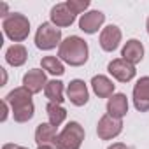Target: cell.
<instances>
[{
	"label": "cell",
	"mask_w": 149,
	"mask_h": 149,
	"mask_svg": "<svg viewBox=\"0 0 149 149\" xmlns=\"http://www.w3.org/2000/svg\"><path fill=\"white\" fill-rule=\"evenodd\" d=\"M104 21H105V14L102 11H88L79 18V28L84 33L93 35L102 28Z\"/></svg>",
	"instance_id": "cell-12"
},
{
	"label": "cell",
	"mask_w": 149,
	"mask_h": 149,
	"mask_svg": "<svg viewBox=\"0 0 149 149\" xmlns=\"http://www.w3.org/2000/svg\"><path fill=\"white\" fill-rule=\"evenodd\" d=\"M9 107H11V112H13V118L16 123H26L33 118L35 114V107H33V102H32V93L19 86V88H14L13 91H9L4 98Z\"/></svg>",
	"instance_id": "cell-2"
},
{
	"label": "cell",
	"mask_w": 149,
	"mask_h": 149,
	"mask_svg": "<svg viewBox=\"0 0 149 149\" xmlns=\"http://www.w3.org/2000/svg\"><path fill=\"white\" fill-rule=\"evenodd\" d=\"M88 54H90L88 42L84 39H81L79 35H70L67 39H63L58 47V58L70 67L84 65L88 61Z\"/></svg>",
	"instance_id": "cell-1"
},
{
	"label": "cell",
	"mask_w": 149,
	"mask_h": 149,
	"mask_svg": "<svg viewBox=\"0 0 149 149\" xmlns=\"http://www.w3.org/2000/svg\"><path fill=\"white\" fill-rule=\"evenodd\" d=\"M121 58L126 60V61L132 63V65L140 63L142 58H144V46H142V42L137 40V39L126 40V44H125L123 49H121Z\"/></svg>",
	"instance_id": "cell-14"
},
{
	"label": "cell",
	"mask_w": 149,
	"mask_h": 149,
	"mask_svg": "<svg viewBox=\"0 0 149 149\" xmlns=\"http://www.w3.org/2000/svg\"><path fill=\"white\" fill-rule=\"evenodd\" d=\"M4 33L13 40V42H23L30 35V21L25 14L19 13H11L4 21H2Z\"/></svg>",
	"instance_id": "cell-3"
},
{
	"label": "cell",
	"mask_w": 149,
	"mask_h": 149,
	"mask_svg": "<svg viewBox=\"0 0 149 149\" xmlns=\"http://www.w3.org/2000/svg\"><path fill=\"white\" fill-rule=\"evenodd\" d=\"M84 140V128L77 121H70L67 126L58 133L54 140L56 149H79Z\"/></svg>",
	"instance_id": "cell-4"
},
{
	"label": "cell",
	"mask_w": 149,
	"mask_h": 149,
	"mask_svg": "<svg viewBox=\"0 0 149 149\" xmlns=\"http://www.w3.org/2000/svg\"><path fill=\"white\" fill-rule=\"evenodd\" d=\"M40 65H42V70L53 74V76H63L65 74V67H63L61 60L56 56H44L40 60Z\"/></svg>",
	"instance_id": "cell-21"
},
{
	"label": "cell",
	"mask_w": 149,
	"mask_h": 149,
	"mask_svg": "<svg viewBox=\"0 0 149 149\" xmlns=\"http://www.w3.org/2000/svg\"><path fill=\"white\" fill-rule=\"evenodd\" d=\"M46 84H47V79L42 68H32L23 76V88H26L32 95L40 93L46 88Z\"/></svg>",
	"instance_id": "cell-11"
},
{
	"label": "cell",
	"mask_w": 149,
	"mask_h": 149,
	"mask_svg": "<svg viewBox=\"0 0 149 149\" xmlns=\"http://www.w3.org/2000/svg\"><path fill=\"white\" fill-rule=\"evenodd\" d=\"M146 28H147V33H149V18H147V21H146Z\"/></svg>",
	"instance_id": "cell-28"
},
{
	"label": "cell",
	"mask_w": 149,
	"mask_h": 149,
	"mask_svg": "<svg viewBox=\"0 0 149 149\" xmlns=\"http://www.w3.org/2000/svg\"><path fill=\"white\" fill-rule=\"evenodd\" d=\"M91 88H93V93H95L98 98H111V97L114 95L116 84H114L107 76L98 74V76H95V77L91 79Z\"/></svg>",
	"instance_id": "cell-16"
},
{
	"label": "cell",
	"mask_w": 149,
	"mask_h": 149,
	"mask_svg": "<svg viewBox=\"0 0 149 149\" xmlns=\"http://www.w3.org/2000/svg\"><path fill=\"white\" fill-rule=\"evenodd\" d=\"M107 149H130L126 144H123V142H112Z\"/></svg>",
	"instance_id": "cell-24"
},
{
	"label": "cell",
	"mask_w": 149,
	"mask_h": 149,
	"mask_svg": "<svg viewBox=\"0 0 149 149\" xmlns=\"http://www.w3.org/2000/svg\"><path fill=\"white\" fill-rule=\"evenodd\" d=\"M121 39H123V33H121V28L116 26V25H107L105 28H102L100 32V47L107 53H112L119 47L121 44Z\"/></svg>",
	"instance_id": "cell-9"
},
{
	"label": "cell",
	"mask_w": 149,
	"mask_h": 149,
	"mask_svg": "<svg viewBox=\"0 0 149 149\" xmlns=\"http://www.w3.org/2000/svg\"><path fill=\"white\" fill-rule=\"evenodd\" d=\"M58 137L56 126L51 123H40L35 130V142L37 146H54V140Z\"/></svg>",
	"instance_id": "cell-17"
},
{
	"label": "cell",
	"mask_w": 149,
	"mask_h": 149,
	"mask_svg": "<svg viewBox=\"0 0 149 149\" xmlns=\"http://www.w3.org/2000/svg\"><path fill=\"white\" fill-rule=\"evenodd\" d=\"M121 132H123V121H121V119L112 118V116H109V114H104V116L98 119L97 135H98L102 140H112V139H116Z\"/></svg>",
	"instance_id": "cell-6"
},
{
	"label": "cell",
	"mask_w": 149,
	"mask_h": 149,
	"mask_svg": "<svg viewBox=\"0 0 149 149\" xmlns=\"http://www.w3.org/2000/svg\"><path fill=\"white\" fill-rule=\"evenodd\" d=\"M61 44V30L56 28L53 23H40L35 32V46L42 51H51Z\"/></svg>",
	"instance_id": "cell-5"
},
{
	"label": "cell",
	"mask_w": 149,
	"mask_h": 149,
	"mask_svg": "<svg viewBox=\"0 0 149 149\" xmlns=\"http://www.w3.org/2000/svg\"><path fill=\"white\" fill-rule=\"evenodd\" d=\"M0 72H2V86H4V84H7V72H6V68H0Z\"/></svg>",
	"instance_id": "cell-26"
},
{
	"label": "cell",
	"mask_w": 149,
	"mask_h": 149,
	"mask_svg": "<svg viewBox=\"0 0 149 149\" xmlns=\"http://www.w3.org/2000/svg\"><path fill=\"white\" fill-rule=\"evenodd\" d=\"M128 112V98L125 93H114L109 100H107V114L112 118H125Z\"/></svg>",
	"instance_id": "cell-15"
},
{
	"label": "cell",
	"mask_w": 149,
	"mask_h": 149,
	"mask_svg": "<svg viewBox=\"0 0 149 149\" xmlns=\"http://www.w3.org/2000/svg\"><path fill=\"white\" fill-rule=\"evenodd\" d=\"M67 98L70 100L72 105L76 107H83L88 104L90 100V91H88V86L83 79H74L68 83L67 86Z\"/></svg>",
	"instance_id": "cell-8"
},
{
	"label": "cell",
	"mask_w": 149,
	"mask_h": 149,
	"mask_svg": "<svg viewBox=\"0 0 149 149\" xmlns=\"http://www.w3.org/2000/svg\"><path fill=\"white\" fill-rule=\"evenodd\" d=\"M51 23L56 26V28H65V26H70L74 21H76V14H74L67 2H61V4H56L53 9H51Z\"/></svg>",
	"instance_id": "cell-13"
},
{
	"label": "cell",
	"mask_w": 149,
	"mask_h": 149,
	"mask_svg": "<svg viewBox=\"0 0 149 149\" xmlns=\"http://www.w3.org/2000/svg\"><path fill=\"white\" fill-rule=\"evenodd\" d=\"M2 149H28V147H23V146H16V144H4Z\"/></svg>",
	"instance_id": "cell-25"
},
{
	"label": "cell",
	"mask_w": 149,
	"mask_h": 149,
	"mask_svg": "<svg viewBox=\"0 0 149 149\" xmlns=\"http://www.w3.org/2000/svg\"><path fill=\"white\" fill-rule=\"evenodd\" d=\"M67 6L76 16H83V13H86V9L90 7V0H67Z\"/></svg>",
	"instance_id": "cell-22"
},
{
	"label": "cell",
	"mask_w": 149,
	"mask_h": 149,
	"mask_svg": "<svg viewBox=\"0 0 149 149\" xmlns=\"http://www.w3.org/2000/svg\"><path fill=\"white\" fill-rule=\"evenodd\" d=\"M133 105L139 112L149 111V76L140 77L133 86Z\"/></svg>",
	"instance_id": "cell-10"
},
{
	"label": "cell",
	"mask_w": 149,
	"mask_h": 149,
	"mask_svg": "<svg viewBox=\"0 0 149 149\" xmlns=\"http://www.w3.org/2000/svg\"><path fill=\"white\" fill-rule=\"evenodd\" d=\"M26 60H28V51L23 44H13L6 51V61L11 67H21L26 63Z\"/></svg>",
	"instance_id": "cell-18"
},
{
	"label": "cell",
	"mask_w": 149,
	"mask_h": 149,
	"mask_svg": "<svg viewBox=\"0 0 149 149\" xmlns=\"http://www.w3.org/2000/svg\"><path fill=\"white\" fill-rule=\"evenodd\" d=\"M37 149H56L54 146H39Z\"/></svg>",
	"instance_id": "cell-27"
},
{
	"label": "cell",
	"mask_w": 149,
	"mask_h": 149,
	"mask_svg": "<svg viewBox=\"0 0 149 149\" xmlns=\"http://www.w3.org/2000/svg\"><path fill=\"white\" fill-rule=\"evenodd\" d=\"M7 114H9V104L6 100H2V118H0V121H6Z\"/></svg>",
	"instance_id": "cell-23"
},
{
	"label": "cell",
	"mask_w": 149,
	"mask_h": 149,
	"mask_svg": "<svg viewBox=\"0 0 149 149\" xmlns=\"http://www.w3.org/2000/svg\"><path fill=\"white\" fill-rule=\"evenodd\" d=\"M107 70H109L111 76H112L116 81H119V83H130V81L135 77V74H137L135 65L128 63V61L123 60V58H116V60L109 61Z\"/></svg>",
	"instance_id": "cell-7"
},
{
	"label": "cell",
	"mask_w": 149,
	"mask_h": 149,
	"mask_svg": "<svg viewBox=\"0 0 149 149\" xmlns=\"http://www.w3.org/2000/svg\"><path fill=\"white\" fill-rule=\"evenodd\" d=\"M46 112H47V118H49V123L53 125V126H60L65 119H67V111H65V107H61L60 104H47V107H46Z\"/></svg>",
	"instance_id": "cell-20"
},
{
	"label": "cell",
	"mask_w": 149,
	"mask_h": 149,
	"mask_svg": "<svg viewBox=\"0 0 149 149\" xmlns=\"http://www.w3.org/2000/svg\"><path fill=\"white\" fill-rule=\"evenodd\" d=\"M63 93H65V86H63L61 81H58V79L47 81V84L44 88V95H46V98L51 104H60L61 105V102L65 100L63 98Z\"/></svg>",
	"instance_id": "cell-19"
}]
</instances>
